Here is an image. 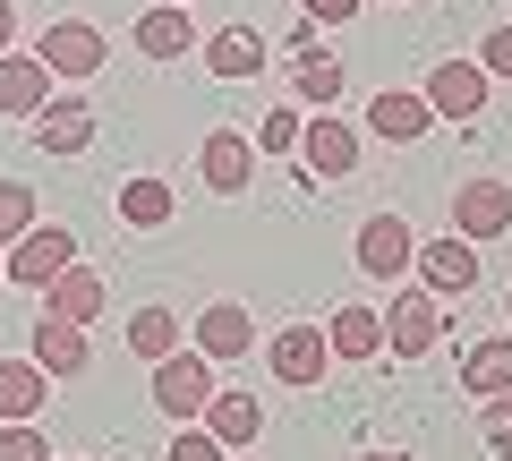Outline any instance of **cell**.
Returning <instances> with one entry per match:
<instances>
[{"mask_svg":"<svg viewBox=\"0 0 512 461\" xmlns=\"http://www.w3.org/2000/svg\"><path fill=\"white\" fill-rule=\"evenodd\" d=\"M205 402H214V359L205 351L154 359V410H163V419H205Z\"/></svg>","mask_w":512,"mask_h":461,"instance_id":"cell-1","label":"cell"},{"mask_svg":"<svg viewBox=\"0 0 512 461\" xmlns=\"http://www.w3.org/2000/svg\"><path fill=\"white\" fill-rule=\"evenodd\" d=\"M197 351L214 359V368H239V359L256 351V316L239 308V299H205L197 308Z\"/></svg>","mask_w":512,"mask_h":461,"instance_id":"cell-2","label":"cell"},{"mask_svg":"<svg viewBox=\"0 0 512 461\" xmlns=\"http://www.w3.org/2000/svg\"><path fill=\"white\" fill-rule=\"evenodd\" d=\"M419 94H427L436 120H478V111H487V69H478V60H436Z\"/></svg>","mask_w":512,"mask_h":461,"instance_id":"cell-3","label":"cell"},{"mask_svg":"<svg viewBox=\"0 0 512 461\" xmlns=\"http://www.w3.org/2000/svg\"><path fill=\"white\" fill-rule=\"evenodd\" d=\"M453 231H461V240H504V231H512V188L504 180H461L453 188Z\"/></svg>","mask_w":512,"mask_h":461,"instance_id":"cell-4","label":"cell"},{"mask_svg":"<svg viewBox=\"0 0 512 461\" xmlns=\"http://www.w3.org/2000/svg\"><path fill=\"white\" fill-rule=\"evenodd\" d=\"M436 342H444V299L436 291H410V299L384 308V351L419 359V351H436Z\"/></svg>","mask_w":512,"mask_h":461,"instance_id":"cell-5","label":"cell"},{"mask_svg":"<svg viewBox=\"0 0 512 461\" xmlns=\"http://www.w3.org/2000/svg\"><path fill=\"white\" fill-rule=\"evenodd\" d=\"M410 257H419V240H410L402 214H367V222H359V274H367V282L410 274Z\"/></svg>","mask_w":512,"mask_h":461,"instance_id":"cell-6","label":"cell"},{"mask_svg":"<svg viewBox=\"0 0 512 461\" xmlns=\"http://www.w3.org/2000/svg\"><path fill=\"white\" fill-rule=\"evenodd\" d=\"M0 265H9V282H26V291H52V282L77 265V240H69V231H26Z\"/></svg>","mask_w":512,"mask_h":461,"instance_id":"cell-7","label":"cell"},{"mask_svg":"<svg viewBox=\"0 0 512 461\" xmlns=\"http://www.w3.org/2000/svg\"><path fill=\"white\" fill-rule=\"evenodd\" d=\"M299 154H308L316 180H350V171H359V129L325 111V120H308V129H299Z\"/></svg>","mask_w":512,"mask_h":461,"instance_id":"cell-8","label":"cell"},{"mask_svg":"<svg viewBox=\"0 0 512 461\" xmlns=\"http://www.w3.org/2000/svg\"><path fill=\"white\" fill-rule=\"evenodd\" d=\"M35 60L52 77H94V69H103V35H94L86 18H60V26H43V52Z\"/></svg>","mask_w":512,"mask_h":461,"instance_id":"cell-9","label":"cell"},{"mask_svg":"<svg viewBox=\"0 0 512 461\" xmlns=\"http://www.w3.org/2000/svg\"><path fill=\"white\" fill-rule=\"evenodd\" d=\"M410 265H419V291H436V299H461L478 282V248L470 240H427Z\"/></svg>","mask_w":512,"mask_h":461,"instance_id":"cell-10","label":"cell"},{"mask_svg":"<svg viewBox=\"0 0 512 461\" xmlns=\"http://www.w3.org/2000/svg\"><path fill=\"white\" fill-rule=\"evenodd\" d=\"M325 368H333L325 325H282V333H274V376H282V385H316Z\"/></svg>","mask_w":512,"mask_h":461,"instance_id":"cell-11","label":"cell"},{"mask_svg":"<svg viewBox=\"0 0 512 461\" xmlns=\"http://www.w3.org/2000/svg\"><path fill=\"white\" fill-rule=\"evenodd\" d=\"M43 103H52V69H43V60L0 52V120H35Z\"/></svg>","mask_w":512,"mask_h":461,"instance_id":"cell-12","label":"cell"},{"mask_svg":"<svg viewBox=\"0 0 512 461\" xmlns=\"http://www.w3.org/2000/svg\"><path fill=\"white\" fill-rule=\"evenodd\" d=\"M367 129L376 137H393V146H419L427 129H436V111H427V94H376V103H367Z\"/></svg>","mask_w":512,"mask_h":461,"instance_id":"cell-13","label":"cell"},{"mask_svg":"<svg viewBox=\"0 0 512 461\" xmlns=\"http://www.w3.org/2000/svg\"><path fill=\"white\" fill-rule=\"evenodd\" d=\"M35 137H43V154H77L94 137V111H86V94H52V103L35 111Z\"/></svg>","mask_w":512,"mask_h":461,"instance_id":"cell-14","label":"cell"},{"mask_svg":"<svg viewBox=\"0 0 512 461\" xmlns=\"http://www.w3.org/2000/svg\"><path fill=\"white\" fill-rule=\"evenodd\" d=\"M325 342H333V359H376L384 351V316L367 308V299H342L333 325H325Z\"/></svg>","mask_w":512,"mask_h":461,"instance_id":"cell-15","label":"cell"},{"mask_svg":"<svg viewBox=\"0 0 512 461\" xmlns=\"http://www.w3.org/2000/svg\"><path fill=\"white\" fill-rule=\"evenodd\" d=\"M35 368H43V376H86V368H94L86 325H60V316H43V325H35Z\"/></svg>","mask_w":512,"mask_h":461,"instance_id":"cell-16","label":"cell"},{"mask_svg":"<svg viewBox=\"0 0 512 461\" xmlns=\"http://www.w3.org/2000/svg\"><path fill=\"white\" fill-rule=\"evenodd\" d=\"M188 43H197V26H188L180 0H154L146 18H137V52H146V60H180Z\"/></svg>","mask_w":512,"mask_h":461,"instance_id":"cell-17","label":"cell"},{"mask_svg":"<svg viewBox=\"0 0 512 461\" xmlns=\"http://www.w3.org/2000/svg\"><path fill=\"white\" fill-rule=\"evenodd\" d=\"M43 299H52V316H60V325H94L111 291H103V274H94V265H69V274H60Z\"/></svg>","mask_w":512,"mask_h":461,"instance_id":"cell-18","label":"cell"},{"mask_svg":"<svg viewBox=\"0 0 512 461\" xmlns=\"http://www.w3.org/2000/svg\"><path fill=\"white\" fill-rule=\"evenodd\" d=\"M205 69L214 77H256L265 69V35H256V26H222V35L205 43Z\"/></svg>","mask_w":512,"mask_h":461,"instance_id":"cell-19","label":"cell"},{"mask_svg":"<svg viewBox=\"0 0 512 461\" xmlns=\"http://www.w3.org/2000/svg\"><path fill=\"white\" fill-rule=\"evenodd\" d=\"M256 427H265L256 393H214V402H205V436L214 444H256Z\"/></svg>","mask_w":512,"mask_h":461,"instance_id":"cell-20","label":"cell"},{"mask_svg":"<svg viewBox=\"0 0 512 461\" xmlns=\"http://www.w3.org/2000/svg\"><path fill=\"white\" fill-rule=\"evenodd\" d=\"M461 385H470V402L512 393V342H470V359H461Z\"/></svg>","mask_w":512,"mask_h":461,"instance_id":"cell-21","label":"cell"},{"mask_svg":"<svg viewBox=\"0 0 512 461\" xmlns=\"http://www.w3.org/2000/svg\"><path fill=\"white\" fill-rule=\"evenodd\" d=\"M205 188H222V197L248 188V137H239V129H214V137H205Z\"/></svg>","mask_w":512,"mask_h":461,"instance_id":"cell-22","label":"cell"},{"mask_svg":"<svg viewBox=\"0 0 512 461\" xmlns=\"http://www.w3.org/2000/svg\"><path fill=\"white\" fill-rule=\"evenodd\" d=\"M128 351L146 359V368L171 359V351H180V316H171V308H137V316H128Z\"/></svg>","mask_w":512,"mask_h":461,"instance_id":"cell-23","label":"cell"},{"mask_svg":"<svg viewBox=\"0 0 512 461\" xmlns=\"http://www.w3.org/2000/svg\"><path fill=\"white\" fill-rule=\"evenodd\" d=\"M291 94L299 103H342V60L333 52H299L291 60Z\"/></svg>","mask_w":512,"mask_h":461,"instance_id":"cell-24","label":"cell"},{"mask_svg":"<svg viewBox=\"0 0 512 461\" xmlns=\"http://www.w3.org/2000/svg\"><path fill=\"white\" fill-rule=\"evenodd\" d=\"M43 393H52V376L26 359V368H0V419H35Z\"/></svg>","mask_w":512,"mask_h":461,"instance_id":"cell-25","label":"cell"},{"mask_svg":"<svg viewBox=\"0 0 512 461\" xmlns=\"http://www.w3.org/2000/svg\"><path fill=\"white\" fill-rule=\"evenodd\" d=\"M120 222H128V231H163V222H171V188L163 180H128L120 188Z\"/></svg>","mask_w":512,"mask_h":461,"instance_id":"cell-26","label":"cell"},{"mask_svg":"<svg viewBox=\"0 0 512 461\" xmlns=\"http://www.w3.org/2000/svg\"><path fill=\"white\" fill-rule=\"evenodd\" d=\"M35 231V188L26 180H0V248H18Z\"/></svg>","mask_w":512,"mask_h":461,"instance_id":"cell-27","label":"cell"},{"mask_svg":"<svg viewBox=\"0 0 512 461\" xmlns=\"http://www.w3.org/2000/svg\"><path fill=\"white\" fill-rule=\"evenodd\" d=\"M0 461H52V436L35 419H0Z\"/></svg>","mask_w":512,"mask_h":461,"instance_id":"cell-28","label":"cell"},{"mask_svg":"<svg viewBox=\"0 0 512 461\" xmlns=\"http://www.w3.org/2000/svg\"><path fill=\"white\" fill-rule=\"evenodd\" d=\"M299 129H308V120H299L291 103H274L265 120H256V146H265V154H299Z\"/></svg>","mask_w":512,"mask_h":461,"instance_id":"cell-29","label":"cell"},{"mask_svg":"<svg viewBox=\"0 0 512 461\" xmlns=\"http://www.w3.org/2000/svg\"><path fill=\"white\" fill-rule=\"evenodd\" d=\"M478 436H487V444H495V453H504V461H512V393H495V402H487V410H478Z\"/></svg>","mask_w":512,"mask_h":461,"instance_id":"cell-30","label":"cell"},{"mask_svg":"<svg viewBox=\"0 0 512 461\" xmlns=\"http://www.w3.org/2000/svg\"><path fill=\"white\" fill-rule=\"evenodd\" d=\"M478 69H487V77H512V26H487V43H478Z\"/></svg>","mask_w":512,"mask_h":461,"instance_id":"cell-31","label":"cell"},{"mask_svg":"<svg viewBox=\"0 0 512 461\" xmlns=\"http://www.w3.org/2000/svg\"><path fill=\"white\" fill-rule=\"evenodd\" d=\"M171 461H222V444L205 436V419H188V436L171 444Z\"/></svg>","mask_w":512,"mask_h":461,"instance_id":"cell-32","label":"cell"},{"mask_svg":"<svg viewBox=\"0 0 512 461\" xmlns=\"http://www.w3.org/2000/svg\"><path fill=\"white\" fill-rule=\"evenodd\" d=\"M299 18H308V26H350V18H359V0H299Z\"/></svg>","mask_w":512,"mask_h":461,"instance_id":"cell-33","label":"cell"},{"mask_svg":"<svg viewBox=\"0 0 512 461\" xmlns=\"http://www.w3.org/2000/svg\"><path fill=\"white\" fill-rule=\"evenodd\" d=\"M9 35H18V9H9V0H0V52H9Z\"/></svg>","mask_w":512,"mask_h":461,"instance_id":"cell-34","label":"cell"},{"mask_svg":"<svg viewBox=\"0 0 512 461\" xmlns=\"http://www.w3.org/2000/svg\"><path fill=\"white\" fill-rule=\"evenodd\" d=\"M359 461H410V453H359Z\"/></svg>","mask_w":512,"mask_h":461,"instance_id":"cell-35","label":"cell"},{"mask_svg":"<svg viewBox=\"0 0 512 461\" xmlns=\"http://www.w3.org/2000/svg\"><path fill=\"white\" fill-rule=\"evenodd\" d=\"M0 274H9V265H0Z\"/></svg>","mask_w":512,"mask_h":461,"instance_id":"cell-36","label":"cell"}]
</instances>
